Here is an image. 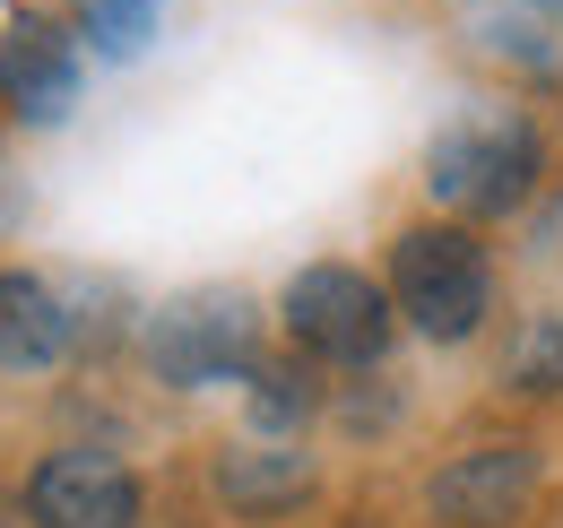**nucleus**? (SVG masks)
Segmentation results:
<instances>
[{
  "mask_svg": "<svg viewBox=\"0 0 563 528\" xmlns=\"http://www.w3.org/2000/svg\"><path fill=\"white\" fill-rule=\"evenodd\" d=\"M286 330L303 355H321V364H373L382 346H390V295L364 277V268H303L295 286H286Z\"/></svg>",
  "mask_w": 563,
  "mask_h": 528,
  "instance_id": "nucleus-3",
  "label": "nucleus"
},
{
  "mask_svg": "<svg viewBox=\"0 0 563 528\" xmlns=\"http://www.w3.org/2000/svg\"><path fill=\"white\" fill-rule=\"evenodd\" d=\"M538 165H547V147H538V131L520 113H468V122H451L433 139L424 183L460 217H511L520 199L538 191Z\"/></svg>",
  "mask_w": 563,
  "mask_h": 528,
  "instance_id": "nucleus-2",
  "label": "nucleus"
},
{
  "mask_svg": "<svg viewBox=\"0 0 563 528\" xmlns=\"http://www.w3.org/2000/svg\"><path fill=\"white\" fill-rule=\"evenodd\" d=\"M35 528H131L140 520V476L113 451H53L26 485Z\"/></svg>",
  "mask_w": 563,
  "mask_h": 528,
  "instance_id": "nucleus-5",
  "label": "nucleus"
},
{
  "mask_svg": "<svg viewBox=\"0 0 563 528\" xmlns=\"http://www.w3.org/2000/svg\"><path fill=\"white\" fill-rule=\"evenodd\" d=\"M303 494H312L303 451H225L217 460V503H234L243 520H286Z\"/></svg>",
  "mask_w": 563,
  "mask_h": 528,
  "instance_id": "nucleus-9",
  "label": "nucleus"
},
{
  "mask_svg": "<svg viewBox=\"0 0 563 528\" xmlns=\"http://www.w3.org/2000/svg\"><path fill=\"white\" fill-rule=\"evenodd\" d=\"M147 355H156V373L183 382V391L234 382V373H252V304H243V295H183L174 312H156Z\"/></svg>",
  "mask_w": 563,
  "mask_h": 528,
  "instance_id": "nucleus-4",
  "label": "nucleus"
},
{
  "mask_svg": "<svg viewBox=\"0 0 563 528\" xmlns=\"http://www.w3.org/2000/svg\"><path fill=\"white\" fill-rule=\"evenodd\" d=\"M503 373H511V391H563V312H538V321H529V330L511 338V364H503Z\"/></svg>",
  "mask_w": 563,
  "mask_h": 528,
  "instance_id": "nucleus-11",
  "label": "nucleus"
},
{
  "mask_svg": "<svg viewBox=\"0 0 563 528\" xmlns=\"http://www.w3.org/2000/svg\"><path fill=\"white\" fill-rule=\"evenodd\" d=\"M78 26L104 62H131L147 35H156V0H78Z\"/></svg>",
  "mask_w": 563,
  "mask_h": 528,
  "instance_id": "nucleus-10",
  "label": "nucleus"
},
{
  "mask_svg": "<svg viewBox=\"0 0 563 528\" xmlns=\"http://www.w3.org/2000/svg\"><path fill=\"white\" fill-rule=\"evenodd\" d=\"M62 346H70L62 295L44 277H26V268H0V364L9 373H44V364H62Z\"/></svg>",
  "mask_w": 563,
  "mask_h": 528,
  "instance_id": "nucleus-8",
  "label": "nucleus"
},
{
  "mask_svg": "<svg viewBox=\"0 0 563 528\" xmlns=\"http://www.w3.org/2000/svg\"><path fill=\"white\" fill-rule=\"evenodd\" d=\"M252 382H261V391H252V407H261V425H295V416L312 407V382H303V373H286V364H261Z\"/></svg>",
  "mask_w": 563,
  "mask_h": 528,
  "instance_id": "nucleus-12",
  "label": "nucleus"
},
{
  "mask_svg": "<svg viewBox=\"0 0 563 528\" xmlns=\"http://www.w3.org/2000/svg\"><path fill=\"white\" fill-rule=\"evenodd\" d=\"M0 105L26 122H62L78 105V53L53 18H9L0 26Z\"/></svg>",
  "mask_w": 563,
  "mask_h": 528,
  "instance_id": "nucleus-7",
  "label": "nucleus"
},
{
  "mask_svg": "<svg viewBox=\"0 0 563 528\" xmlns=\"http://www.w3.org/2000/svg\"><path fill=\"white\" fill-rule=\"evenodd\" d=\"M529 494H538V451L529 442H477L424 485L433 520H451V528H511Z\"/></svg>",
  "mask_w": 563,
  "mask_h": 528,
  "instance_id": "nucleus-6",
  "label": "nucleus"
},
{
  "mask_svg": "<svg viewBox=\"0 0 563 528\" xmlns=\"http://www.w3.org/2000/svg\"><path fill=\"white\" fill-rule=\"evenodd\" d=\"M390 304L424 338H468L494 312V268L468 226H408L390 243Z\"/></svg>",
  "mask_w": 563,
  "mask_h": 528,
  "instance_id": "nucleus-1",
  "label": "nucleus"
}]
</instances>
